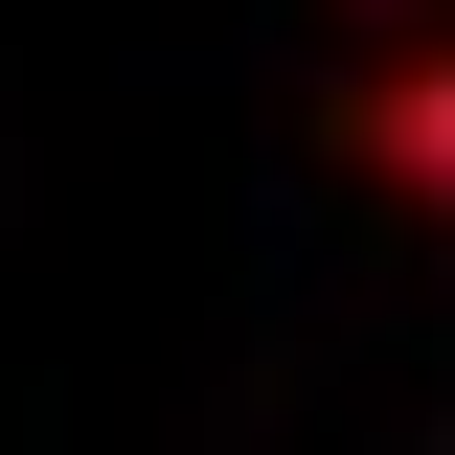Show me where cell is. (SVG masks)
I'll use <instances>...</instances> for the list:
<instances>
[{
  "instance_id": "cell-1",
  "label": "cell",
  "mask_w": 455,
  "mask_h": 455,
  "mask_svg": "<svg viewBox=\"0 0 455 455\" xmlns=\"http://www.w3.org/2000/svg\"><path fill=\"white\" fill-rule=\"evenodd\" d=\"M364 182L455 228V23H387L364 46Z\"/></svg>"
},
{
  "instance_id": "cell-2",
  "label": "cell",
  "mask_w": 455,
  "mask_h": 455,
  "mask_svg": "<svg viewBox=\"0 0 455 455\" xmlns=\"http://www.w3.org/2000/svg\"><path fill=\"white\" fill-rule=\"evenodd\" d=\"M387 23H410V0H387Z\"/></svg>"
}]
</instances>
